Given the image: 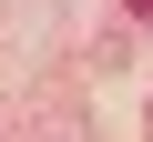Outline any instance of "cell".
<instances>
[{"label":"cell","instance_id":"cell-1","mask_svg":"<svg viewBox=\"0 0 153 142\" xmlns=\"http://www.w3.org/2000/svg\"><path fill=\"white\" fill-rule=\"evenodd\" d=\"M133 10H143V20H153V0H133Z\"/></svg>","mask_w":153,"mask_h":142}]
</instances>
